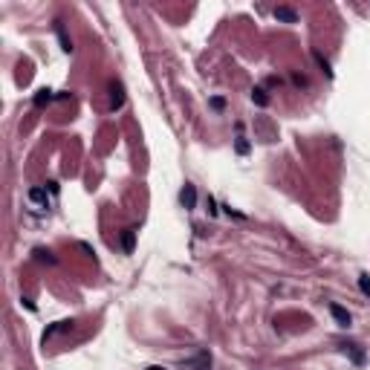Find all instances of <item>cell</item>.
<instances>
[{"mask_svg":"<svg viewBox=\"0 0 370 370\" xmlns=\"http://www.w3.org/2000/svg\"><path fill=\"white\" fill-rule=\"evenodd\" d=\"M55 32H58V41H61V49H64V52H72V41H69V35H67V26H64L61 18L55 21Z\"/></svg>","mask_w":370,"mask_h":370,"instance_id":"cell-6","label":"cell"},{"mask_svg":"<svg viewBox=\"0 0 370 370\" xmlns=\"http://www.w3.org/2000/svg\"><path fill=\"white\" fill-rule=\"evenodd\" d=\"M344 353H350V359H353L356 365H362V362H365V353H362V347H359V344H344Z\"/></svg>","mask_w":370,"mask_h":370,"instance_id":"cell-10","label":"cell"},{"mask_svg":"<svg viewBox=\"0 0 370 370\" xmlns=\"http://www.w3.org/2000/svg\"><path fill=\"white\" fill-rule=\"evenodd\" d=\"M32 101H35V107H44V104H49V101H52V90H46V87H44V90H38Z\"/></svg>","mask_w":370,"mask_h":370,"instance_id":"cell-11","label":"cell"},{"mask_svg":"<svg viewBox=\"0 0 370 370\" xmlns=\"http://www.w3.org/2000/svg\"><path fill=\"white\" fill-rule=\"evenodd\" d=\"M359 289H362V295L370 298V275H359Z\"/></svg>","mask_w":370,"mask_h":370,"instance_id":"cell-13","label":"cell"},{"mask_svg":"<svg viewBox=\"0 0 370 370\" xmlns=\"http://www.w3.org/2000/svg\"><path fill=\"white\" fill-rule=\"evenodd\" d=\"M180 203H183L188 211H194V208H197V188H194L191 183L183 185V191H180Z\"/></svg>","mask_w":370,"mask_h":370,"instance_id":"cell-1","label":"cell"},{"mask_svg":"<svg viewBox=\"0 0 370 370\" xmlns=\"http://www.w3.org/2000/svg\"><path fill=\"white\" fill-rule=\"evenodd\" d=\"M67 330H72V321H55V327H49L44 333V341L49 339V336H55V333H67Z\"/></svg>","mask_w":370,"mask_h":370,"instance_id":"cell-9","label":"cell"},{"mask_svg":"<svg viewBox=\"0 0 370 370\" xmlns=\"http://www.w3.org/2000/svg\"><path fill=\"white\" fill-rule=\"evenodd\" d=\"M21 304H23V307H26V309H32V312H35V304H32L29 298H21Z\"/></svg>","mask_w":370,"mask_h":370,"instance_id":"cell-19","label":"cell"},{"mask_svg":"<svg viewBox=\"0 0 370 370\" xmlns=\"http://www.w3.org/2000/svg\"><path fill=\"white\" fill-rule=\"evenodd\" d=\"M29 200L32 203H38L41 208H49V194H46V188H29Z\"/></svg>","mask_w":370,"mask_h":370,"instance_id":"cell-4","label":"cell"},{"mask_svg":"<svg viewBox=\"0 0 370 370\" xmlns=\"http://www.w3.org/2000/svg\"><path fill=\"white\" fill-rule=\"evenodd\" d=\"M208 104H211L214 110H223V107H226V98H223V95H214V98H211Z\"/></svg>","mask_w":370,"mask_h":370,"instance_id":"cell-17","label":"cell"},{"mask_svg":"<svg viewBox=\"0 0 370 370\" xmlns=\"http://www.w3.org/2000/svg\"><path fill=\"white\" fill-rule=\"evenodd\" d=\"M35 257H38V260H46V263H49V266H52V263H55V257H52V254H49V252H44V249H38V252H35Z\"/></svg>","mask_w":370,"mask_h":370,"instance_id":"cell-15","label":"cell"},{"mask_svg":"<svg viewBox=\"0 0 370 370\" xmlns=\"http://www.w3.org/2000/svg\"><path fill=\"white\" fill-rule=\"evenodd\" d=\"M252 101H254L257 107H266V104H269V92H266V87H254V90H252Z\"/></svg>","mask_w":370,"mask_h":370,"instance_id":"cell-8","label":"cell"},{"mask_svg":"<svg viewBox=\"0 0 370 370\" xmlns=\"http://www.w3.org/2000/svg\"><path fill=\"white\" fill-rule=\"evenodd\" d=\"M292 84H295V87H307L309 81L301 75V72H292Z\"/></svg>","mask_w":370,"mask_h":370,"instance_id":"cell-16","label":"cell"},{"mask_svg":"<svg viewBox=\"0 0 370 370\" xmlns=\"http://www.w3.org/2000/svg\"><path fill=\"white\" fill-rule=\"evenodd\" d=\"M208 214L217 217V203H214V197H208Z\"/></svg>","mask_w":370,"mask_h":370,"instance_id":"cell-18","label":"cell"},{"mask_svg":"<svg viewBox=\"0 0 370 370\" xmlns=\"http://www.w3.org/2000/svg\"><path fill=\"white\" fill-rule=\"evenodd\" d=\"M122 104H124V87H122V81H113L110 84V107L119 110Z\"/></svg>","mask_w":370,"mask_h":370,"instance_id":"cell-3","label":"cell"},{"mask_svg":"<svg viewBox=\"0 0 370 370\" xmlns=\"http://www.w3.org/2000/svg\"><path fill=\"white\" fill-rule=\"evenodd\" d=\"M330 312H333V318H336L339 327H350V312L341 307V304H330Z\"/></svg>","mask_w":370,"mask_h":370,"instance_id":"cell-5","label":"cell"},{"mask_svg":"<svg viewBox=\"0 0 370 370\" xmlns=\"http://www.w3.org/2000/svg\"><path fill=\"white\" fill-rule=\"evenodd\" d=\"M275 21H280V23H298V12L295 9H289V6H275Z\"/></svg>","mask_w":370,"mask_h":370,"instance_id":"cell-2","label":"cell"},{"mask_svg":"<svg viewBox=\"0 0 370 370\" xmlns=\"http://www.w3.org/2000/svg\"><path fill=\"white\" fill-rule=\"evenodd\" d=\"M133 246H136V229H124V231H122V249H124V254H130Z\"/></svg>","mask_w":370,"mask_h":370,"instance_id":"cell-7","label":"cell"},{"mask_svg":"<svg viewBox=\"0 0 370 370\" xmlns=\"http://www.w3.org/2000/svg\"><path fill=\"white\" fill-rule=\"evenodd\" d=\"M234 151H237V154H249V142L243 139V136H237V142H234Z\"/></svg>","mask_w":370,"mask_h":370,"instance_id":"cell-14","label":"cell"},{"mask_svg":"<svg viewBox=\"0 0 370 370\" xmlns=\"http://www.w3.org/2000/svg\"><path fill=\"white\" fill-rule=\"evenodd\" d=\"M148 370H165V368H148Z\"/></svg>","mask_w":370,"mask_h":370,"instance_id":"cell-20","label":"cell"},{"mask_svg":"<svg viewBox=\"0 0 370 370\" xmlns=\"http://www.w3.org/2000/svg\"><path fill=\"white\" fill-rule=\"evenodd\" d=\"M312 58L318 61V67L324 69V75H327V78H333V69H330V61H327V58H324L321 52H312Z\"/></svg>","mask_w":370,"mask_h":370,"instance_id":"cell-12","label":"cell"}]
</instances>
